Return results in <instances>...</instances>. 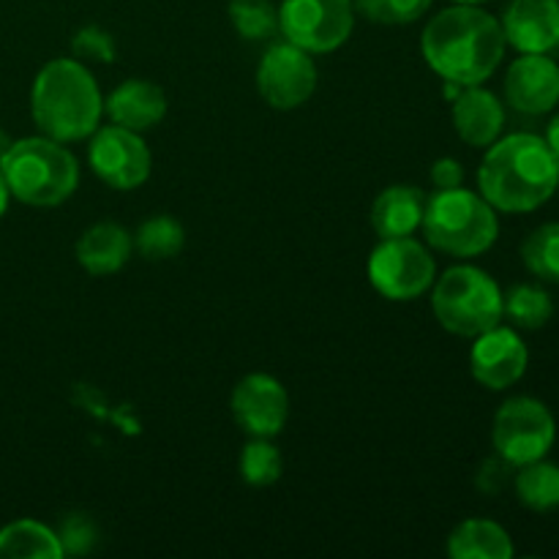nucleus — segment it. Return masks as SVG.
<instances>
[{
  "label": "nucleus",
  "instance_id": "1",
  "mask_svg": "<svg viewBox=\"0 0 559 559\" xmlns=\"http://www.w3.org/2000/svg\"><path fill=\"white\" fill-rule=\"evenodd\" d=\"M506 33L497 16L478 5H453L431 16L420 36V52L431 71L453 85H480L506 55Z\"/></svg>",
  "mask_w": 559,
  "mask_h": 559
},
{
  "label": "nucleus",
  "instance_id": "2",
  "mask_svg": "<svg viewBox=\"0 0 559 559\" xmlns=\"http://www.w3.org/2000/svg\"><path fill=\"white\" fill-rule=\"evenodd\" d=\"M559 183V158L538 134L495 140L478 169L480 197L495 211L530 213L551 200Z\"/></svg>",
  "mask_w": 559,
  "mask_h": 559
},
{
  "label": "nucleus",
  "instance_id": "3",
  "mask_svg": "<svg viewBox=\"0 0 559 559\" xmlns=\"http://www.w3.org/2000/svg\"><path fill=\"white\" fill-rule=\"evenodd\" d=\"M33 123L44 136L76 142L98 129L104 98L85 63L76 58L49 60L36 74L31 91Z\"/></svg>",
  "mask_w": 559,
  "mask_h": 559
},
{
  "label": "nucleus",
  "instance_id": "4",
  "mask_svg": "<svg viewBox=\"0 0 559 559\" xmlns=\"http://www.w3.org/2000/svg\"><path fill=\"white\" fill-rule=\"evenodd\" d=\"M0 173L11 197L33 207L63 205L80 183V164L63 142L49 136H25L11 142L0 156Z\"/></svg>",
  "mask_w": 559,
  "mask_h": 559
},
{
  "label": "nucleus",
  "instance_id": "5",
  "mask_svg": "<svg viewBox=\"0 0 559 559\" xmlns=\"http://www.w3.org/2000/svg\"><path fill=\"white\" fill-rule=\"evenodd\" d=\"M426 243L442 254L469 260L486 254L497 243L500 222L489 202L467 189L437 191L426 200L424 224Z\"/></svg>",
  "mask_w": 559,
  "mask_h": 559
},
{
  "label": "nucleus",
  "instance_id": "6",
  "mask_svg": "<svg viewBox=\"0 0 559 559\" xmlns=\"http://www.w3.org/2000/svg\"><path fill=\"white\" fill-rule=\"evenodd\" d=\"M431 309L448 333L475 338L502 322V289L480 267L456 265L435 278Z\"/></svg>",
  "mask_w": 559,
  "mask_h": 559
},
{
  "label": "nucleus",
  "instance_id": "7",
  "mask_svg": "<svg viewBox=\"0 0 559 559\" xmlns=\"http://www.w3.org/2000/svg\"><path fill=\"white\" fill-rule=\"evenodd\" d=\"M557 440L555 415L544 402L533 396H513L497 409L491 442L497 456L511 462L513 467H524L551 451Z\"/></svg>",
  "mask_w": 559,
  "mask_h": 559
},
{
  "label": "nucleus",
  "instance_id": "8",
  "mask_svg": "<svg viewBox=\"0 0 559 559\" xmlns=\"http://www.w3.org/2000/svg\"><path fill=\"white\" fill-rule=\"evenodd\" d=\"M355 27V0H284L278 31L295 47L325 55L342 47Z\"/></svg>",
  "mask_w": 559,
  "mask_h": 559
},
{
  "label": "nucleus",
  "instance_id": "9",
  "mask_svg": "<svg viewBox=\"0 0 559 559\" xmlns=\"http://www.w3.org/2000/svg\"><path fill=\"white\" fill-rule=\"evenodd\" d=\"M437 278L435 257L424 243L409 238H385L369 257V282L382 298L415 300L429 293Z\"/></svg>",
  "mask_w": 559,
  "mask_h": 559
},
{
  "label": "nucleus",
  "instance_id": "10",
  "mask_svg": "<svg viewBox=\"0 0 559 559\" xmlns=\"http://www.w3.org/2000/svg\"><path fill=\"white\" fill-rule=\"evenodd\" d=\"M257 91L267 107L282 112L304 107L317 91V66L311 52L289 41L273 44L257 69Z\"/></svg>",
  "mask_w": 559,
  "mask_h": 559
},
{
  "label": "nucleus",
  "instance_id": "11",
  "mask_svg": "<svg viewBox=\"0 0 559 559\" xmlns=\"http://www.w3.org/2000/svg\"><path fill=\"white\" fill-rule=\"evenodd\" d=\"M87 162L93 173L107 186L118 191L140 189L151 178L153 156L145 140L136 131L123 126H104L93 131V142L87 147Z\"/></svg>",
  "mask_w": 559,
  "mask_h": 559
},
{
  "label": "nucleus",
  "instance_id": "12",
  "mask_svg": "<svg viewBox=\"0 0 559 559\" xmlns=\"http://www.w3.org/2000/svg\"><path fill=\"white\" fill-rule=\"evenodd\" d=\"M233 407L235 420L240 429L251 437H271L282 435L289 418V396L284 391L282 382L271 374H246L243 380L235 385L233 391Z\"/></svg>",
  "mask_w": 559,
  "mask_h": 559
},
{
  "label": "nucleus",
  "instance_id": "13",
  "mask_svg": "<svg viewBox=\"0 0 559 559\" xmlns=\"http://www.w3.org/2000/svg\"><path fill=\"white\" fill-rule=\"evenodd\" d=\"M530 364V349L513 328L495 325L491 331L475 336L469 349L473 377L489 391H506L516 385Z\"/></svg>",
  "mask_w": 559,
  "mask_h": 559
},
{
  "label": "nucleus",
  "instance_id": "14",
  "mask_svg": "<svg viewBox=\"0 0 559 559\" xmlns=\"http://www.w3.org/2000/svg\"><path fill=\"white\" fill-rule=\"evenodd\" d=\"M506 102L522 115H546L559 104V66L549 55H522L506 74Z\"/></svg>",
  "mask_w": 559,
  "mask_h": 559
},
{
  "label": "nucleus",
  "instance_id": "15",
  "mask_svg": "<svg viewBox=\"0 0 559 559\" xmlns=\"http://www.w3.org/2000/svg\"><path fill=\"white\" fill-rule=\"evenodd\" d=\"M500 25L522 55L551 52L559 47V0H511Z\"/></svg>",
  "mask_w": 559,
  "mask_h": 559
},
{
  "label": "nucleus",
  "instance_id": "16",
  "mask_svg": "<svg viewBox=\"0 0 559 559\" xmlns=\"http://www.w3.org/2000/svg\"><path fill=\"white\" fill-rule=\"evenodd\" d=\"M506 126V107L480 85L462 87L453 98V129L467 145L489 147Z\"/></svg>",
  "mask_w": 559,
  "mask_h": 559
},
{
  "label": "nucleus",
  "instance_id": "17",
  "mask_svg": "<svg viewBox=\"0 0 559 559\" xmlns=\"http://www.w3.org/2000/svg\"><path fill=\"white\" fill-rule=\"evenodd\" d=\"M104 109H107L109 120L115 126H123V129L142 134V131L153 129V126L164 120V115H167V96H164V91L156 82L126 80L123 85H118L109 93Z\"/></svg>",
  "mask_w": 559,
  "mask_h": 559
},
{
  "label": "nucleus",
  "instance_id": "18",
  "mask_svg": "<svg viewBox=\"0 0 559 559\" xmlns=\"http://www.w3.org/2000/svg\"><path fill=\"white\" fill-rule=\"evenodd\" d=\"M426 200L429 197L418 186H388L371 205V227L382 240L409 238L424 224Z\"/></svg>",
  "mask_w": 559,
  "mask_h": 559
},
{
  "label": "nucleus",
  "instance_id": "19",
  "mask_svg": "<svg viewBox=\"0 0 559 559\" xmlns=\"http://www.w3.org/2000/svg\"><path fill=\"white\" fill-rule=\"evenodd\" d=\"M131 238L120 224L98 222L76 240V262L91 276H112L129 262Z\"/></svg>",
  "mask_w": 559,
  "mask_h": 559
},
{
  "label": "nucleus",
  "instance_id": "20",
  "mask_svg": "<svg viewBox=\"0 0 559 559\" xmlns=\"http://www.w3.org/2000/svg\"><path fill=\"white\" fill-rule=\"evenodd\" d=\"M453 559H511L513 540L506 527L489 519H467L448 535Z\"/></svg>",
  "mask_w": 559,
  "mask_h": 559
},
{
  "label": "nucleus",
  "instance_id": "21",
  "mask_svg": "<svg viewBox=\"0 0 559 559\" xmlns=\"http://www.w3.org/2000/svg\"><path fill=\"white\" fill-rule=\"evenodd\" d=\"M63 557L58 533L33 519H20L0 530V559H58Z\"/></svg>",
  "mask_w": 559,
  "mask_h": 559
},
{
  "label": "nucleus",
  "instance_id": "22",
  "mask_svg": "<svg viewBox=\"0 0 559 559\" xmlns=\"http://www.w3.org/2000/svg\"><path fill=\"white\" fill-rule=\"evenodd\" d=\"M513 486H516L519 502L530 511L544 513L559 508V464L544 462V459L524 464L519 467Z\"/></svg>",
  "mask_w": 559,
  "mask_h": 559
},
{
  "label": "nucleus",
  "instance_id": "23",
  "mask_svg": "<svg viewBox=\"0 0 559 559\" xmlns=\"http://www.w3.org/2000/svg\"><path fill=\"white\" fill-rule=\"evenodd\" d=\"M555 314V304L546 289L535 284H516L508 295H502V317L522 331H540Z\"/></svg>",
  "mask_w": 559,
  "mask_h": 559
},
{
  "label": "nucleus",
  "instance_id": "24",
  "mask_svg": "<svg viewBox=\"0 0 559 559\" xmlns=\"http://www.w3.org/2000/svg\"><path fill=\"white\" fill-rule=\"evenodd\" d=\"M134 246L136 251L151 262L173 260V257H178L180 251H183L186 233L183 227H180L178 218L153 216L136 227Z\"/></svg>",
  "mask_w": 559,
  "mask_h": 559
},
{
  "label": "nucleus",
  "instance_id": "25",
  "mask_svg": "<svg viewBox=\"0 0 559 559\" xmlns=\"http://www.w3.org/2000/svg\"><path fill=\"white\" fill-rule=\"evenodd\" d=\"M522 260L540 282L559 284V222L544 224L522 243Z\"/></svg>",
  "mask_w": 559,
  "mask_h": 559
},
{
  "label": "nucleus",
  "instance_id": "26",
  "mask_svg": "<svg viewBox=\"0 0 559 559\" xmlns=\"http://www.w3.org/2000/svg\"><path fill=\"white\" fill-rule=\"evenodd\" d=\"M229 20L246 41H267L278 31V9L271 0H229Z\"/></svg>",
  "mask_w": 559,
  "mask_h": 559
},
{
  "label": "nucleus",
  "instance_id": "27",
  "mask_svg": "<svg viewBox=\"0 0 559 559\" xmlns=\"http://www.w3.org/2000/svg\"><path fill=\"white\" fill-rule=\"evenodd\" d=\"M282 453L265 437H251L249 445L240 453V478L249 486H273L278 478H282Z\"/></svg>",
  "mask_w": 559,
  "mask_h": 559
},
{
  "label": "nucleus",
  "instance_id": "28",
  "mask_svg": "<svg viewBox=\"0 0 559 559\" xmlns=\"http://www.w3.org/2000/svg\"><path fill=\"white\" fill-rule=\"evenodd\" d=\"M431 0H355V9L380 25H409L429 11Z\"/></svg>",
  "mask_w": 559,
  "mask_h": 559
},
{
  "label": "nucleus",
  "instance_id": "29",
  "mask_svg": "<svg viewBox=\"0 0 559 559\" xmlns=\"http://www.w3.org/2000/svg\"><path fill=\"white\" fill-rule=\"evenodd\" d=\"M71 52L76 60H91V63H112L115 41L102 27H82L71 41Z\"/></svg>",
  "mask_w": 559,
  "mask_h": 559
},
{
  "label": "nucleus",
  "instance_id": "30",
  "mask_svg": "<svg viewBox=\"0 0 559 559\" xmlns=\"http://www.w3.org/2000/svg\"><path fill=\"white\" fill-rule=\"evenodd\" d=\"M58 540L63 546V555H87L93 549V544H96V527H93V522L87 516L74 513V516H69L63 522Z\"/></svg>",
  "mask_w": 559,
  "mask_h": 559
},
{
  "label": "nucleus",
  "instance_id": "31",
  "mask_svg": "<svg viewBox=\"0 0 559 559\" xmlns=\"http://www.w3.org/2000/svg\"><path fill=\"white\" fill-rule=\"evenodd\" d=\"M511 473H513V464L506 462L502 456H491L480 464L478 475H475V486H478L484 495L495 497L511 484Z\"/></svg>",
  "mask_w": 559,
  "mask_h": 559
},
{
  "label": "nucleus",
  "instance_id": "32",
  "mask_svg": "<svg viewBox=\"0 0 559 559\" xmlns=\"http://www.w3.org/2000/svg\"><path fill=\"white\" fill-rule=\"evenodd\" d=\"M431 186L437 191H448V189H459L464 183V167L456 162V158H437L429 169Z\"/></svg>",
  "mask_w": 559,
  "mask_h": 559
},
{
  "label": "nucleus",
  "instance_id": "33",
  "mask_svg": "<svg viewBox=\"0 0 559 559\" xmlns=\"http://www.w3.org/2000/svg\"><path fill=\"white\" fill-rule=\"evenodd\" d=\"M544 140L549 142V147L557 153V158H559V115L551 118V123H549V129H546Z\"/></svg>",
  "mask_w": 559,
  "mask_h": 559
},
{
  "label": "nucleus",
  "instance_id": "34",
  "mask_svg": "<svg viewBox=\"0 0 559 559\" xmlns=\"http://www.w3.org/2000/svg\"><path fill=\"white\" fill-rule=\"evenodd\" d=\"M9 200H11V191H9V183H5L3 173H0V218H3V213L9 211Z\"/></svg>",
  "mask_w": 559,
  "mask_h": 559
},
{
  "label": "nucleus",
  "instance_id": "35",
  "mask_svg": "<svg viewBox=\"0 0 559 559\" xmlns=\"http://www.w3.org/2000/svg\"><path fill=\"white\" fill-rule=\"evenodd\" d=\"M453 3H464V5H480V3H486V0H453Z\"/></svg>",
  "mask_w": 559,
  "mask_h": 559
},
{
  "label": "nucleus",
  "instance_id": "36",
  "mask_svg": "<svg viewBox=\"0 0 559 559\" xmlns=\"http://www.w3.org/2000/svg\"><path fill=\"white\" fill-rule=\"evenodd\" d=\"M557 189H559V183H557Z\"/></svg>",
  "mask_w": 559,
  "mask_h": 559
}]
</instances>
